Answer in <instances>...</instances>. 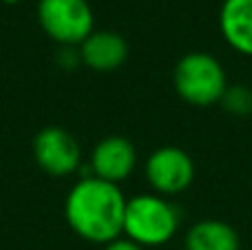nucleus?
Segmentation results:
<instances>
[{
  "label": "nucleus",
  "instance_id": "8",
  "mask_svg": "<svg viewBox=\"0 0 252 250\" xmlns=\"http://www.w3.org/2000/svg\"><path fill=\"white\" fill-rule=\"evenodd\" d=\"M78 51L82 66L95 73H113L128 60V42L118 31H93Z\"/></svg>",
  "mask_w": 252,
  "mask_h": 250
},
{
  "label": "nucleus",
  "instance_id": "13",
  "mask_svg": "<svg viewBox=\"0 0 252 250\" xmlns=\"http://www.w3.org/2000/svg\"><path fill=\"white\" fill-rule=\"evenodd\" d=\"M104 250H146V248H142L139 244L130 242L128 237H118V239H113V242L106 244Z\"/></svg>",
  "mask_w": 252,
  "mask_h": 250
},
{
  "label": "nucleus",
  "instance_id": "6",
  "mask_svg": "<svg viewBox=\"0 0 252 250\" xmlns=\"http://www.w3.org/2000/svg\"><path fill=\"white\" fill-rule=\"evenodd\" d=\"M33 159L47 175L69 177L84 166L80 142L62 126H44L31 142Z\"/></svg>",
  "mask_w": 252,
  "mask_h": 250
},
{
  "label": "nucleus",
  "instance_id": "11",
  "mask_svg": "<svg viewBox=\"0 0 252 250\" xmlns=\"http://www.w3.org/2000/svg\"><path fill=\"white\" fill-rule=\"evenodd\" d=\"M223 111L237 118H244V115L252 113V89L246 84H228L226 93H223L221 102Z\"/></svg>",
  "mask_w": 252,
  "mask_h": 250
},
{
  "label": "nucleus",
  "instance_id": "10",
  "mask_svg": "<svg viewBox=\"0 0 252 250\" xmlns=\"http://www.w3.org/2000/svg\"><path fill=\"white\" fill-rule=\"evenodd\" d=\"M184 246L186 250H241V237L228 221L201 219L188 228Z\"/></svg>",
  "mask_w": 252,
  "mask_h": 250
},
{
  "label": "nucleus",
  "instance_id": "12",
  "mask_svg": "<svg viewBox=\"0 0 252 250\" xmlns=\"http://www.w3.org/2000/svg\"><path fill=\"white\" fill-rule=\"evenodd\" d=\"M58 64H60L64 71H73V66L82 64L80 51H75L73 47H62V53L58 56Z\"/></svg>",
  "mask_w": 252,
  "mask_h": 250
},
{
  "label": "nucleus",
  "instance_id": "14",
  "mask_svg": "<svg viewBox=\"0 0 252 250\" xmlns=\"http://www.w3.org/2000/svg\"><path fill=\"white\" fill-rule=\"evenodd\" d=\"M2 2H7V4H13V2H18V0H2Z\"/></svg>",
  "mask_w": 252,
  "mask_h": 250
},
{
  "label": "nucleus",
  "instance_id": "4",
  "mask_svg": "<svg viewBox=\"0 0 252 250\" xmlns=\"http://www.w3.org/2000/svg\"><path fill=\"white\" fill-rule=\"evenodd\" d=\"M38 25L60 47H80L95 31V16L89 0H40Z\"/></svg>",
  "mask_w": 252,
  "mask_h": 250
},
{
  "label": "nucleus",
  "instance_id": "9",
  "mask_svg": "<svg viewBox=\"0 0 252 250\" xmlns=\"http://www.w3.org/2000/svg\"><path fill=\"white\" fill-rule=\"evenodd\" d=\"M219 31L232 51L252 58V0H223Z\"/></svg>",
  "mask_w": 252,
  "mask_h": 250
},
{
  "label": "nucleus",
  "instance_id": "7",
  "mask_svg": "<svg viewBox=\"0 0 252 250\" xmlns=\"http://www.w3.org/2000/svg\"><path fill=\"white\" fill-rule=\"evenodd\" d=\"M137 166V151L133 142L122 135L102 137L91 151L89 171L93 177L104 180L109 184L120 186L135 173Z\"/></svg>",
  "mask_w": 252,
  "mask_h": 250
},
{
  "label": "nucleus",
  "instance_id": "2",
  "mask_svg": "<svg viewBox=\"0 0 252 250\" xmlns=\"http://www.w3.org/2000/svg\"><path fill=\"white\" fill-rule=\"evenodd\" d=\"M182 215L168 197L157 193H139L126 199L124 237L142 248L166 246L177 235Z\"/></svg>",
  "mask_w": 252,
  "mask_h": 250
},
{
  "label": "nucleus",
  "instance_id": "3",
  "mask_svg": "<svg viewBox=\"0 0 252 250\" xmlns=\"http://www.w3.org/2000/svg\"><path fill=\"white\" fill-rule=\"evenodd\" d=\"M173 87L177 95L190 106H215L228 89L223 64L206 51H190L179 58L173 69Z\"/></svg>",
  "mask_w": 252,
  "mask_h": 250
},
{
  "label": "nucleus",
  "instance_id": "1",
  "mask_svg": "<svg viewBox=\"0 0 252 250\" xmlns=\"http://www.w3.org/2000/svg\"><path fill=\"white\" fill-rule=\"evenodd\" d=\"M126 197L122 188L89 175L80 177L64 199V219L80 239L106 246L124 235Z\"/></svg>",
  "mask_w": 252,
  "mask_h": 250
},
{
  "label": "nucleus",
  "instance_id": "5",
  "mask_svg": "<svg viewBox=\"0 0 252 250\" xmlns=\"http://www.w3.org/2000/svg\"><path fill=\"white\" fill-rule=\"evenodd\" d=\"M144 173L153 193L170 199L195 182V162L179 146H159L146 157Z\"/></svg>",
  "mask_w": 252,
  "mask_h": 250
}]
</instances>
